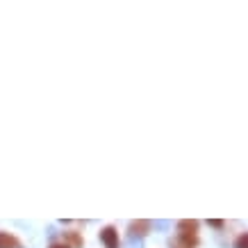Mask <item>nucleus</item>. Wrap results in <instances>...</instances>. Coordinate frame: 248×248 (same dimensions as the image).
Segmentation results:
<instances>
[{
  "label": "nucleus",
  "mask_w": 248,
  "mask_h": 248,
  "mask_svg": "<svg viewBox=\"0 0 248 248\" xmlns=\"http://www.w3.org/2000/svg\"><path fill=\"white\" fill-rule=\"evenodd\" d=\"M226 226V221H221V218H210V228H217V230H223Z\"/></svg>",
  "instance_id": "0eeeda50"
},
{
  "label": "nucleus",
  "mask_w": 248,
  "mask_h": 248,
  "mask_svg": "<svg viewBox=\"0 0 248 248\" xmlns=\"http://www.w3.org/2000/svg\"><path fill=\"white\" fill-rule=\"evenodd\" d=\"M0 248H23V244L12 232H2L0 230Z\"/></svg>",
  "instance_id": "39448f33"
},
{
  "label": "nucleus",
  "mask_w": 248,
  "mask_h": 248,
  "mask_svg": "<svg viewBox=\"0 0 248 248\" xmlns=\"http://www.w3.org/2000/svg\"><path fill=\"white\" fill-rule=\"evenodd\" d=\"M100 241L105 244V248H119L121 239H119V230L114 226H105L100 230Z\"/></svg>",
  "instance_id": "f257e3e1"
},
{
  "label": "nucleus",
  "mask_w": 248,
  "mask_h": 248,
  "mask_svg": "<svg viewBox=\"0 0 248 248\" xmlns=\"http://www.w3.org/2000/svg\"><path fill=\"white\" fill-rule=\"evenodd\" d=\"M64 244H66L68 248H82L84 239H82V234L76 232V230H66V232H64Z\"/></svg>",
  "instance_id": "20e7f679"
},
{
  "label": "nucleus",
  "mask_w": 248,
  "mask_h": 248,
  "mask_svg": "<svg viewBox=\"0 0 248 248\" xmlns=\"http://www.w3.org/2000/svg\"><path fill=\"white\" fill-rule=\"evenodd\" d=\"M234 248H248V232H241L234 239Z\"/></svg>",
  "instance_id": "423d86ee"
},
{
  "label": "nucleus",
  "mask_w": 248,
  "mask_h": 248,
  "mask_svg": "<svg viewBox=\"0 0 248 248\" xmlns=\"http://www.w3.org/2000/svg\"><path fill=\"white\" fill-rule=\"evenodd\" d=\"M198 221L196 218H182L178 221V234H185V237H198Z\"/></svg>",
  "instance_id": "f03ea898"
},
{
  "label": "nucleus",
  "mask_w": 248,
  "mask_h": 248,
  "mask_svg": "<svg viewBox=\"0 0 248 248\" xmlns=\"http://www.w3.org/2000/svg\"><path fill=\"white\" fill-rule=\"evenodd\" d=\"M151 232V221H143V218H137L130 223V234L132 237H146Z\"/></svg>",
  "instance_id": "7ed1b4c3"
},
{
  "label": "nucleus",
  "mask_w": 248,
  "mask_h": 248,
  "mask_svg": "<svg viewBox=\"0 0 248 248\" xmlns=\"http://www.w3.org/2000/svg\"><path fill=\"white\" fill-rule=\"evenodd\" d=\"M48 248H68L66 244H64V241H55V244H50V246Z\"/></svg>",
  "instance_id": "6e6552de"
}]
</instances>
